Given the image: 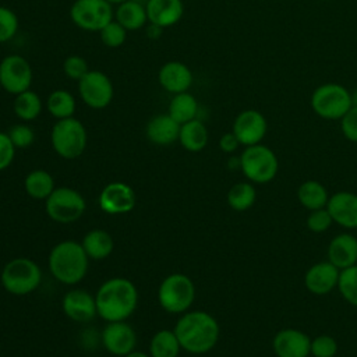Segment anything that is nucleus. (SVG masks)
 I'll list each match as a JSON object with an SVG mask.
<instances>
[{
    "label": "nucleus",
    "instance_id": "obj_11",
    "mask_svg": "<svg viewBox=\"0 0 357 357\" xmlns=\"http://www.w3.org/2000/svg\"><path fill=\"white\" fill-rule=\"evenodd\" d=\"M32 84V68L29 61L18 54L6 56L0 61V85L13 95L28 91Z\"/></svg>",
    "mask_w": 357,
    "mask_h": 357
},
{
    "label": "nucleus",
    "instance_id": "obj_17",
    "mask_svg": "<svg viewBox=\"0 0 357 357\" xmlns=\"http://www.w3.org/2000/svg\"><path fill=\"white\" fill-rule=\"evenodd\" d=\"M339 273L340 269L331 264L328 259L319 261L307 269L304 275V286L312 294H328L337 287Z\"/></svg>",
    "mask_w": 357,
    "mask_h": 357
},
{
    "label": "nucleus",
    "instance_id": "obj_38",
    "mask_svg": "<svg viewBox=\"0 0 357 357\" xmlns=\"http://www.w3.org/2000/svg\"><path fill=\"white\" fill-rule=\"evenodd\" d=\"M18 18L15 13L7 7L0 6V43L7 42L17 33Z\"/></svg>",
    "mask_w": 357,
    "mask_h": 357
},
{
    "label": "nucleus",
    "instance_id": "obj_13",
    "mask_svg": "<svg viewBox=\"0 0 357 357\" xmlns=\"http://www.w3.org/2000/svg\"><path fill=\"white\" fill-rule=\"evenodd\" d=\"M231 131L237 137L240 145H257L262 142L268 132V121L261 112L247 109L237 114L233 121Z\"/></svg>",
    "mask_w": 357,
    "mask_h": 357
},
{
    "label": "nucleus",
    "instance_id": "obj_10",
    "mask_svg": "<svg viewBox=\"0 0 357 357\" xmlns=\"http://www.w3.org/2000/svg\"><path fill=\"white\" fill-rule=\"evenodd\" d=\"M70 17L78 28L99 32L113 21V8L106 0H75L70 8Z\"/></svg>",
    "mask_w": 357,
    "mask_h": 357
},
{
    "label": "nucleus",
    "instance_id": "obj_36",
    "mask_svg": "<svg viewBox=\"0 0 357 357\" xmlns=\"http://www.w3.org/2000/svg\"><path fill=\"white\" fill-rule=\"evenodd\" d=\"M337 353V342L331 335H318L311 339L312 357H335Z\"/></svg>",
    "mask_w": 357,
    "mask_h": 357
},
{
    "label": "nucleus",
    "instance_id": "obj_39",
    "mask_svg": "<svg viewBox=\"0 0 357 357\" xmlns=\"http://www.w3.org/2000/svg\"><path fill=\"white\" fill-rule=\"evenodd\" d=\"M63 71L64 74L74 81H79L89 70H88V63L77 54L68 56L64 63H63Z\"/></svg>",
    "mask_w": 357,
    "mask_h": 357
},
{
    "label": "nucleus",
    "instance_id": "obj_42",
    "mask_svg": "<svg viewBox=\"0 0 357 357\" xmlns=\"http://www.w3.org/2000/svg\"><path fill=\"white\" fill-rule=\"evenodd\" d=\"M15 149L17 148L11 142L8 134L0 132V170H4L11 165L15 155Z\"/></svg>",
    "mask_w": 357,
    "mask_h": 357
},
{
    "label": "nucleus",
    "instance_id": "obj_1",
    "mask_svg": "<svg viewBox=\"0 0 357 357\" xmlns=\"http://www.w3.org/2000/svg\"><path fill=\"white\" fill-rule=\"evenodd\" d=\"M174 333L181 349L191 354H205L211 351L220 335V328L215 317L205 311L185 312L176 324Z\"/></svg>",
    "mask_w": 357,
    "mask_h": 357
},
{
    "label": "nucleus",
    "instance_id": "obj_45",
    "mask_svg": "<svg viewBox=\"0 0 357 357\" xmlns=\"http://www.w3.org/2000/svg\"><path fill=\"white\" fill-rule=\"evenodd\" d=\"M106 1H109L110 4H120V3H123L126 0H106Z\"/></svg>",
    "mask_w": 357,
    "mask_h": 357
},
{
    "label": "nucleus",
    "instance_id": "obj_37",
    "mask_svg": "<svg viewBox=\"0 0 357 357\" xmlns=\"http://www.w3.org/2000/svg\"><path fill=\"white\" fill-rule=\"evenodd\" d=\"M332 223H333V219L326 208L310 211L305 220L307 229L312 233H324L332 226Z\"/></svg>",
    "mask_w": 357,
    "mask_h": 357
},
{
    "label": "nucleus",
    "instance_id": "obj_4",
    "mask_svg": "<svg viewBox=\"0 0 357 357\" xmlns=\"http://www.w3.org/2000/svg\"><path fill=\"white\" fill-rule=\"evenodd\" d=\"M240 170L254 184L272 181L279 172V159L266 145L257 144L245 146L240 155Z\"/></svg>",
    "mask_w": 357,
    "mask_h": 357
},
{
    "label": "nucleus",
    "instance_id": "obj_25",
    "mask_svg": "<svg viewBox=\"0 0 357 357\" xmlns=\"http://www.w3.org/2000/svg\"><path fill=\"white\" fill-rule=\"evenodd\" d=\"M178 141L188 152H199L208 144V130L201 120L194 119L180 126Z\"/></svg>",
    "mask_w": 357,
    "mask_h": 357
},
{
    "label": "nucleus",
    "instance_id": "obj_20",
    "mask_svg": "<svg viewBox=\"0 0 357 357\" xmlns=\"http://www.w3.org/2000/svg\"><path fill=\"white\" fill-rule=\"evenodd\" d=\"M145 10L148 21L163 29L181 20L184 14V4L181 0H148Z\"/></svg>",
    "mask_w": 357,
    "mask_h": 357
},
{
    "label": "nucleus",
    "instance_id": "obj_2",
    "mask_svg": "<svg viewBox=\"0 0 357 357\" xmlns=\"http://www.w3.org/2000/svg\"><path fill=\"white\" fill-rule=\"evenodd\" d=\"M95 301L98 315L105 321H126L137 308L138 291L131 280L113 278L102 283L96 291Z\"/></svg>",
    "mask_w": 357,
    "mask_h": 357
},
{
    "label": "nucleus",
    "instance_id": "obj_23",
    "mask_svg": "<svg viewBox=\"0 0 357 357\" xmlns=\"http://www.w3.org/2000/svg\"><path fill=\"white\" fill-rule=\"evenodd\" d=\"M180 126L169 113L152 117L145 128L146 138L156 145H170L178 141Z\"/></svg>",
    "mask_w": 357,
    "mask_h": 357
},
{
    "label": "nucleus",
    "instance_id": "obj_29",
    "mask_svg": "<svg viewBox=\"0 0 357 357\" xmlns=\"http://www.w3.org/2000/svg\"><path fill=\"white\" fill-rule=\"evenodd\" d=\"M24 188L31 198L46 199L54 191V180L46 170L36 169L26 174Z\"/></svg>",
    "mask_w": 357,
    "mask_h": 357
},
{
    "label": "nucleus",
    "instance_id": "obj_44",
    "mask_svg": "<svg viewBox=\"0 0 357 357\" xmlns=\"http://www.w3.org/2000/svg\"><path fill=\"white\" fill-rule=\"evenodd\" d=\"M124 357H151V356H148L146 353H144V351H137V350H132L131 353H128L127 356H124Z\"/></svg>",
    "mask_w": 357,
    "mask_h": 357
},
{
    "label": "nucleus",
    "instance_id": "obj_34",
    "mask_svg": "<svg viewBox=\"0 0 357 357\" xmlns=\"http://www.w3.org/2000/svg\"><path fill=\"white\" fill-rule=\"evenodd\" d=\"M336 289L344 301L353 307H357V264L340 269Z\"/></svg>",
    "mask_w": 357,
    "mask_h": 357
},
{
    "label": "nucleus",
    "instance_id": "obj_35",
    "mask_svg": "<svg viewBox=\"0 0 357 357\" xmlns=\"http://www.w3.org/2000/svg\"><path fill=\"white\" fill-rule=\"evenodd\" d=\"M100 40L107 47H120L127 39V29L116 20L110 21L99 31Z\"/></svg>",
    "mask_w": 357,
    "mask_h": 357
},
{
    "label": "nucleus",
    "instance_id": "obj_41",
    "mask_svg": "<svg viewBox=\"0 0 357 357\" xmlns=\"http://www.w3.org/2000/svg\"><path fill=\"white\" fill-rule=\"evenodd\" d=\"M340 130L346 139L357 144V106L353 105L350 110L340 119Z\"/></svg>",
    "mask_w": 357,
    "mask_h": 357
},
{
    "label": "nucleus",
    "instance_id": "obj_27",
    "mask_svg": "<svg viewBox=\"0 0 357 357\" xmlns=\"http://www.w3.org/2000/svg\"><path fill=\"white\" fill-rule=\"evenodd\" d=\"M116 21L127 31H137L148 21L145 6L135 0H126L119 4L116 11Z\"/></svg>",
    "mask_w": 357,
    "mask_h": 357
},
{
    "label": "nucleus",
    "instance_id": "obj_18",
    "mask_svg": "<svg viewBox=\"0 0 357 357\" xmlns=\"http://www.w3.org/2000/svg\"><path fill=\"white\" fill-rule=\"evenodd\" d=\"M333 223L344 229H357V194L337 191L329 197L326 204Z\"/></svg>",
    "mask_w": 357,
    "mask_h": 357
},
{
    "label": "nucleus",
    "instance_id": "obj_30",
    "mask_svg": "<svg viewBox=\"0 0 357 357\" xmlns=\"http://www.w3.org/2000/svg\"><path fill=\"white\" fill-rule=\"evenodd\" d=\"M257 201V190L251 181H240L230 187L227 192V204L233 211L244 212L254 206Z\"/></svg>",
    "mask_w": 357,
    "mask_h": 357
},
{
    "label": "nucleus",
    "instance_id": "obj_9",
    "mask_svg": "<svg viewBox=\"0 0 357 357\" xmlns=\"http://www.w3.org/2000/svg\"><path fill=\"white\" fill-rule=\"evenodd\" d=\"M45 201L47 216L57 223H71L78 220L86 208L84 197L70 187L54 188Z\"/></svg>",
    "mask_w": 357,
    "mask_h": 357
},
{
    "label": "nucleus",
    "instance_id": "obj_21",
    "mask_svg": "<svg viewBox=\"0 0 357 357\" xmlns=\"http://www.w3.org/2000/svg\"><path fill=\"white\" fill-rule=\"evenodd\" d=\"M328 261L339 269L357 264V237L350 233L335 236L328 244Z\"/></svg>",
    "mask_w": 357,
    "mask_h": 357
},
{
    "label": "nucleus",
    "instance_id": "obj_12",
    "mask_svg": "<svg viewBox=\"0 0 357 357\" xmlns=\"http://www.w3.org/2000/svg\"><path fill=\"white\" fill-rule=\"evenodd\" d=\"M78 92L84 103L92 109H103L110 105L114 89L110 78L102 71H88L78 81Z\"/></svg>",
    "mask_w": 357,
    "mask_h": 357
},
{
    "label": "nucleus",
    "instance_id": "obj_22",
    "mask_svg": "<svg viewBox=\"0 0 357 357\" xmlns=\"http://www.w3.org/2000/svg\"><path fill=\"white\" fill-rule=\"evenodd\" d=\"M158 79L163 89L176 95L188 91L192 84V73L181 61H167L159 70Z\"/></svg>",
    "mask_w": 357,
    "mask_h": 357
},
{
    "label": "nucleus",
    "instance_id": "obj_43",
    "mask_svg": "<svg viewBox=\"0 0 357 357\" xmlns=\"http://www.w3.org/2000/svg\"><path fill=\"white\" fill-rule=\"evenodd\" d=\"M238 146H240V142H238L237 137L233 134V131L223 134L219 139V148L225 153H233Z\"/></svg>",
    "mask_w": 357,
    "mask_h": 357
},
{
    "label": "nucleus",
    "instance_id": "obj_8",
    "mask_svg": "<svg viewBox=\"0 0 357 357\" xmlns=\"http://www.w3.org/2000/svg\"><path fill=\"white\" fill-rule=\"evenodd\" d=\"M86 130L84 124L73 117L57 120L52 128L50 141L56 153L64 159H75L86 148Z\"/></svg>",
    "mask_w": 357,
    "mask_h": 357
},
{
    "label": "nucleus",
    "instance_id": "obj_19",
    "mask_svg": "<svg viewBox=\"0 0 357 357\" xmlns=\"http://www.w3.org/2000/svg\"><path fill=\"white\" fill-rule=\"evenodd\" d=\"M63 311L75 322H88L98 314L95 297L82 289H74L66 293L63 298Z\"/></svg>",
    "mask_w": 357,
    "mask_h": 357
},
{
    "label": "nucleus",
    "instance_id": "obj_24",
    "mask_svg": "<svg viewBox=\"0 0 357 357\" xmlns=\"http://www.w3.org/2000/svg\"><path fill=\"white\" fill-rule=\"evenodd\" d=\"M329 197L326 187L318 180H305L297 188V199L308 211L326 208Z\"/></svg>",
    "mask_w": 357,
    "mask_h": 357
},
{
    "label": "nucleus",
    "instance_id": "obj_28",
    "mask_svg": "<svg viewBox=\"0 0 357 357\" xmlns=\"http://www.w3.org/2000/svg\"><path fill=\"white\" fill-rule=\"evenodd\" d=\"M167 113L178 123V124H184L187 121H191L194 119H197L198 114V102L195 99L194 95H191L190 92H181V93H176L170 103H169V109Z\"/></svg>",
    "mask_w": 357,
    "mask_h": 357
},
{
    "label": "nucleus",
    "instance_id": "obj_6",
    "mask_svg": "<svg viewBox=\"0 0 357 357\" xmlns=\"http://www.w3.org/2000/svg\"><path fill=\"white\" fill-rule=\"evenodd\" d=\"M42 280L38 264L29 258H14L8 261L0 275L3 287L15 296H24L36 290Z\"/></svg>",
    "mask_w": 357,
    "mask_h": 357
},
{
    "label": "nucleus",
    "instance_id": "obj_14",
    "mask_svg": "<svg viewBox=\"0 0 357 357\" xmlns=\"http://www.w3.org/2000/svg\"><path fill=\"white\" fill-rule=\"evenodd\" d=\"M272 350L276 357L311 356V337L296 328H283L272 339Z\"/></svg>",
    "mask_w": 357,
    "mask_h": 357
},
{
    "label": "nucleus",
    "instance_id": "obj_16",
    "mask_svg": "<svg viewBox=\"0 0 357 357\" xmlns=\"http://www.w3.org/2000/svg\"><path fill=\"white\" fill-rule=\"evenodd\" d=\"M99 206L109 215H121L135 206L134 190L121 181L109 183L99 195Z\"/></svg>",
    "mask_w": 357,
    "mask_h": 357
},
{
    "label": "nucleus",
    "instance_id": "obj_3",
    "mask_svg": "<svg viewBox=\"0 0 357 357\" xmlns=\"http://www.w3.org/2000/svg\"><path fill=\"white\" fill-rule=\"evenodd\" d=\"M50 273L64 284H75L88 271V255L81 243L64 240L56 244L49 254Z\"/></svg>",
    "mask_w": 357,
    "mask_h": 357
},
{
    "label": "nucleus",
    "instance_id": "obj_15",
    "mask_svg": "<svg viewBox=\"0 0 357 357\" xmlns=\"http://www.w3.org/2000/svg\"><path fill=\"white\" fill-rule=\"evenodd\" d=\"M102 343L110 354L124 357L135 349L137 335L124 321L109 322L102 331Z\"/></svg>",
    "mask_w": 357,
    "mask_h": 357
},
{
    "label": "nucleus",
    "instance_id": "obj_40",
    "mask_svg": "<svg viewBox=\"0 0 357 357\" xmlns=\"http://www.w3.org/2000/svg\"><path fill=\"white\" fill-rule=\"evenodd\" d=\"M7 134L15 148H26V146L32 145V142L35 139L33 130L25 124L13 126Z\"/></svg>",
    "mask_w": 357,
    "mask_h": 357
},
{
    "label": "nucleus",
    "instance_id": "obj_46",
    "mask_svg": "<svg viewBox=\"0 0 357 357\" xmlns=\"http://www.w3.org/2000/svg\"><path fill=\"white\" fill-rule=\"evenodd\" d=\"M321 1H332V0H321Z\"/></svg>",
    "mask_w": 357,
    "mask_h": 357
},
{
    "label": "nucleus",
    "instance_id": "obj_33",
    "mask_svg": "<svg viewBox=\"0 0 357 357\" xmlns=\"http://www.w3.org/2000/svg\"><path fill=\"white\" fill-rule=\"evenodd\" d=\"M42 112V100L39 95L31 89L15 95L14 113L24 121L35 120Z\"/></svg>",
    "mask_w": 357,
    "mask_h": 357
},
{
    "label": "nucleus",
    "instance_id": "obj_7",
    "mask_svg": "<svg viewBox=\"0 0 357 357\" xmlns=\"http://www.w3.org/2000/svg\"><path fill=\"white\" fill-rule=\"evenodd\" d=\"M195 286L184 273H172L163 279L158 289L160 307L170 314H183L194 303Z\"/></svg>",
    "mask_w": 357,
    "mask_h": 357
},
{
    "label": "nucleus",
    "instance_id": "obj_32",
    "mask_svg": "<svg viewBox=\"0 0 357 357\" xmlns=\"http://www.w3.org/2000/svg\"><path fill=\"white\" fill-rule=\"evenodd\" d=\"M46 107L49 113L57 120L68 119L74 116L75 99L73 93L66 89H54L46 100Z\"/></svg>",
    "mask_w": 357,
    "mask_h": 357
},
{
    "label": "nucleus",
    "instance_id": "obj_31",
    "mask_svg": "<svg viewBox=\"0 0 357 357\" xmlns=\"http://www.w3.org/2000/svg\"><path fill=\"white\" fill-rule=\"evenodd\" d=\"M180 349V342L172 329L156 332L149 343L151 357H177Z\"/></svg>",
    "mask_w": 357,
    "mask_h": 357
},
{
    "label": "nucleus",
    "instance_id": "obj_5",
    "mask_svg": "<svg viewBox=\"0 0 357 357\" xmlns=\"http://www.w3.org/2000/svg\"><path fill=\"white\" fill-rule=\"evenodd\" d=\"M310 103L314 113L321 119L340 120L353 106V98L343 85L328 82L314 89Z\"/></svg>",
    "mask_w": 357,
    "mask_h": 357
},
{
    "label": "nucleus",
    "instance_id": "obj_26",
    "mask_svg": "<svg viewBox=\"0 0 357 357\" xmlns=\"http://www.w3.org/2000/svg\"><path fill=\"white\" fill-rule=\"evenodd\" d=\"M81 244L88 258L92 259H103L109 257L114 247L112 236L102 229H93L88 231Z\"/></svg>",
    "mask_w": 357,
    "mask_h": 357
}]
</instances>
